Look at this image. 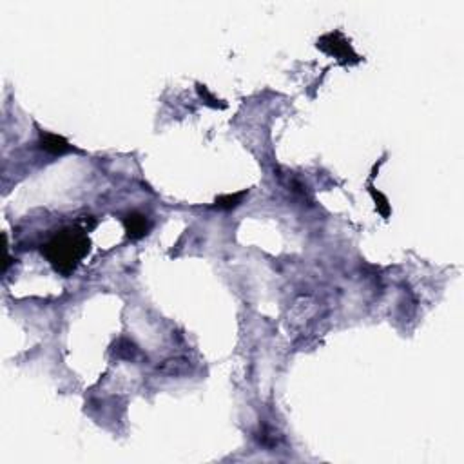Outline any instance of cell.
Masks as SVG:
<instances>
[{
  "instance_id": "5",
  "label": "cell",
  "mask_w": 464,
  "mask_h": 464,
  "mask_svg": "<svg viewBox=\"0 0 464 464\" xmlns=\"http://www.w3.org/2000/svg\"><path fill=\"white\" fill-rule=\"evenodd\" d=\"M245 196H247V191L236 192V194H221L216 198V207L221 210H232L243 203Z\"/></svg>"
},
{
  "instance_id": "1",
  "label": "cell",
  "mask_w": 464,
  "mask_h": 464,
  "mask_svg": "<svg viewBox=\"0 0 464 464\" xmlns=\"http://www.w3.org/2000/svg\"><path fill=\"white\" fill-rule=\"evenodd\" d=\"M89 230L79 225H68L49 236L42 243L40 252L49 261V265L62 276H69L77 270L85 256L91 250V241L88 238Z\"/></svg>"
},
{
  "instance_id": "6",
  "label": "cell",
  "mask_w": 464,
  "mask_h": 464,
  "mask_svg": "<svg viewBox=\"0 0 464 464\" xmlns=\"http://www.w3.org/2000/svg\"><path fill=\"white\" fill-rule=\"evenodd\" d=\"M368 191H370L372 198H374V201H376L377 210L381 212L383 218H388V216H390V203H388V200H386V196H383L381 192L376 191V187L372 185V181L368 183Z\"/></svg>"
},
{
  "instance_id": "4",
  "label": "cell",
  "mask_w": 464,
  "mask_h": 464,
  "mask_svg": "<svg viewBox=\"0 0 464 464\" xmlns=\"http://www.w3.org/2000/svg\"><path fill=\"white\" fill-rule=\"evenodd\" d=\"M39 147L42 151L53 154V157H64L68 152L73 151V145L60 134H53V132H40Z\"/></svg>"
},
{
  "instance_id": "7",
  "label": "cell",
  "mask_w": 464,
  "mask_h": 464,
  "mask_svg": "<svg viewBox=\"0 0 464 464\" xmlns=\"http://www.w3.org/2000/svg\"><path fill=\"white\" fill-rule=\"evenodd\" d=\"M196 89H198V94H200L201 98H203V102L209 105V108L212 109H225V105L227 103L223 102V100H218V98L214 97V94L210 93L209 89L205 88V85H201V83H196Z\"/></svg>"
},
{
  "instance_id": "3",
  "label": "cell",
  "mask_w": 464,
  "mask_h": 464,
  "mask_svg": "<svg viewBox=\"0 0 464 464\" xmlns=\"http://www.w3.org/2000/svg\"><path fill=\"white\" fill-rule=\"evenodd\" d=\"M122 223L129 240L134 241L145 238L149 234V230H151V220L143 212H138V210L128 212V214L123 216Z\"/></svg>"
},
{
  "instance_id": "2",
  "label": "cell",
  "mask_w": 464,
  "mask_h": 464,
  "mask_svg": "<svg viewBox=\"0 0 464 464\" xmlns=\"http://www.w3.org/2000/svg\"><path fill=\"white\" fill-rule=\"evenodd\" d=\"M316 46L321 49L323 53L337 59V62L343 65L359 64L361 62V57L354 51L352 44L343 37L341 31H330V33L323 34Z\"/></svg>"
}]
</instances>
